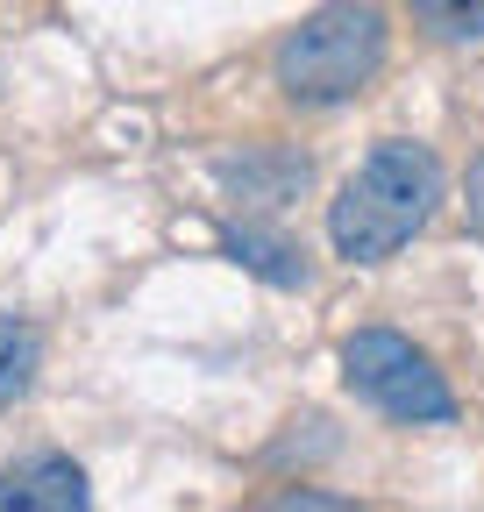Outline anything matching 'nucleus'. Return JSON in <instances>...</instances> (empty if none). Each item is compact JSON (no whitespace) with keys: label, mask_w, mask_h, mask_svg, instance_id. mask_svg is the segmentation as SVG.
<instances>
[{"label":"nucleus","mask_w":484,"mask_h":512,"mask_svg":"<svg viewBox=\"0 0 484 512\" xmlns=\"http://www.w3.org/2000/svg\"><path fill=\"white\" fill-rule=\"evenodd\" d=\"M36 370H43V335L22 313H0V413L36 392Z\"/></svg>","instance_id":"423d86ee"},{"label":"nucleus","mask_w":484,"mask_h":512,"mask_svg":"<svg viewBox=\"0 0 484 512\" xmlns=\"http://www.w3.org/2000/svg\"><path fill=\"white\" fill-rule=\"evenodd\" d=\"M342 384L363 406H378L385 420H413V427L456 420V399H449L442 370L392 328H363V335L342 342Z\"/></svg>","instance_id":"7ed1b4c3"},{"label":"nucleus","mask_w":484,"mask_h":512,"mask_svg":"<svg viewBox=\"0 0 484 512\" xmlns=\"http://www.w3.org/2000/svg\"><path fill=\"white\" fill-rule=\"evenodd\" d=\"M385 50H392V36L371 0H328L278 43L271 79L292 107H342L385 72Z\"/></svg>","instance_id":"f03ea898"},{"label":"nucleus","mask_w":484,"mask_h":512,"mask_svg":"<svg viewBox=\"0 0 484 512\" xmlns=\"http://www.w3.org/2000/svg\"><path fill=\"white\" fill-rule=\"evenodd\" d=\"M435 207H442V157L428 143L392 136L342 178L328 207V235L349 264H385L399 242H413L435 221Z\"/></svg>","instance_id":"f257e3e1"},{"label":"nucleus","mask_w":484,"mask_h":512,"mask_svg":"<svg viewBox=\"0 0 484 512\" xmlns=\"http://www.w3.org/2000/svg\"><path fill=\"white\" fill-rule=\"evenodd\" d=\"M221 185L242 214H278L307 192V157L292 150H242V157H221Z\"/></svg>","instance_id":"39448f33"},{"label":"nucleus","mask_w":484,"mask_h":512,"mask_svg":"<svg viewBox=\"0 0 484 512\" xmlns=\"http://www.w3.org/2000/svg\"><path fill=\"white\" fill-rule=\"evenodd\" d=\"M228 256L242 271H257L271 285H307V249H292L278 235H257V228H228Z\"/></svg>","instance_id":"0eeeda50"},{"label":"nucleus","mask_w":484,"mask_h":512,"mask_svg":"<svg viewBox=\"0 0 484 512\" xmlns=\"http://www.w3.org/2000/svg\"><path fill=\"white\" fill-rule=\"evenodd\" d=\"M93 491H86V470L57 448H36V456H15L0 470V505L15 512H79Z\"/></svg>","instance_id":"20e7f679"},{"label":"nucleus","mask_w":484,"mask_h":512,"mask_svg":"<svg viewBox=\"0 0 484 512\" xmlns=\"http://www.w3.org/2000/svg\"><path fill=\"white\" fill-rule=\"evenodd\" d=\"M435 43H484V0H406Z\"/></svg>","instance_id":"6e6552de"},{"label":"nucleus","mask_w":484,"mask_h":512,"mask_svg":"<svg viewBox=\"0 0 484 512\" xmlns=\"http://www.w3.org/2000/svg\"><path fill=\"white\" fill-rule=\"evenodd\" d=\"M463 207H470V235L484 242V157L470 164V185H463Z\"/></svg>","instance_id":"1a4fd4ad"}]
</instances>
